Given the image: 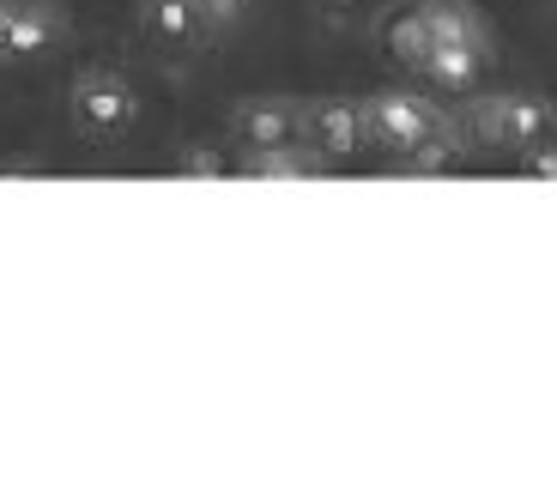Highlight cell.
<instances>
[{
  "label": "cell",
  "instance_id": "cell-1",
  "mask_svg": "<svg viewBox=\"0 0 557 484\" xmlns=\"http://www.w3.org/2000/svg\"><path fill=\"white\" fill-rule=\"evenodd\" d=\"M388 49L443 91H467L491 67V25L473 0H412L388 25Z\"/></svg>",
  "mask_w": 557,
  "mask_h": 484
},
{
  "label": "cell",
  "instance_id": "cell-2",
  "mask_svg": "<svg viewBox=\"0 0 557 484\" xmlns=\"http://www.w3.org/2000/svg\"><path fill=\"white\" fill-rule=\"evenodd\" d=\"M552 134H557V103L540 91H497L473 103V139H485L497 152H528Z\"/></svg>",
  "mask_w": 557,
  "mask_h": 484
},
{
  "label": "cell",
  "instance_id": "cell-3",
  "mask_svg": "<svg viewBox=\"0 0 557 484\" xmlns=\"http://www.w3.org/2000/svg\"><path fill=\"white\" fill-rule=\"evenodd\" d=\"M363 127H370V146H382V152H412V146H424L431 134H443V127H455L443 115V103H431L424 91H376L363 97Z\"/></svg>",
  "mask_w": 557,
  "mask_h": 484
},
{
  "label": "cell",
  "instance_id": "cell-4",
  "mask_svg": "<svg viewBox=\"0 0 557 484\" xmlns=\"http://www.w3.org/2000/svg\"><path fill=\"white\" fill-rule=\"evenodd\" d=\"M67 97H73V122L91 127V134H122L139 115V91L115 67H85Z\"/></svg>",
  "mask_w": 557,
  "mask_h": 484
},
{
  "label": "cell",
  "instance_id": "cell-5",
  "mask_svg": "<svg viewBox=\"0 0 557 484\" xmlns=\"http://www.w3.org/2000/svg\"><path fill=\"white\" fill-rule=\"evenodd\" d=\"M304 146L327 164H346L358 146H370L363 127V97H309L304 103Z\"/></svg>",
  "mask_w": 557,
  "mask_h": 484
},
{
  "label": "cell",
  "instance_id": "cell-6",
  "mask_svg": "<svg viewBox=\"0 0 557 484\" xmlns=\"http://www.w3.org/2000/svg\"><path fill=\"white\" fill-rule=\"evenodd\" d=\"M231 134H237L243 152L304 139V103L297 97H243L237 110H231Z\"/></svg>",
  "mask_w": 557,
  "mask_h": 484
},
{
  "label": "cell",
  "instance_id": "cell-7",
  "mask_svg": "<svg viewBox=\"0 0 557 484\" xmlns=\"http://www.w3.org/2000/svg\"><path fill=\"white\" fill-rule=\"evenodd\" d=\"M7 18H13V61H37L67 42L61 0H7Z\"/></svg>",
  "mask_w": 557,
  "mask_h": 484
},
{
  "label": "cell",
  "instance_id": "cell-8",
  "mask_svg": "<svg viewBox=\"0 0 557 484\" xmlns=\"http://www.w3.org/2000/svg\"><path fill=\"white\" fill-rule=\"evenodd\" d=\"M134 18H139V30H146L158 49H195V42L207 37L200 0H139Z\"/></svg>",
  "mask_w": 557,
  "mask_h": 484
},
{
  "label": "cell",
  "instance_id": "cell-9",
  "mask_svg": "<svg viewBox=\"0 0 557 484\" xmlns=\"http://www.w3.org/2000/svg\"><path fill=\"white\" fill-rule=\"evenodd\" d=\"M243 176L255 182H315L327 170V158L309 152L304 139H285V146H261V152H243Z\"/></svg>",
  "mask_w": 557,
  "mask_h": 484
},
{
  "label": "cell",
  "instance_id": "cell-10",
  "mask_svg": "<svg viewBox=\"0 0 557 484\" xmlns=\"http://www.w3.org/2000/svg\"><path fill=\"white\" fill-rule=\"evenodd\" d=\"M455 164H460V134L455 127L431 134L424 146H412V152H400V176H448Z\"/></svg>",
  "mask_w": 557,
  "mask_h": 484
},
{
  "label": "cell",
  "instance_id": "cell-11",
  "mask_svg": "<svg viewBox=\"0 0 557 484\" xmlns=\"http://www.w3.org/2000/svg\"><path fill=\"white\" fill-rule=\"evenodd\" d=\"M224 152H212V146H188V152L170 164V176H182V182H219L224 176Z\"/></svg>",
  "mask_w": 557,
  "mask_h": 484
},
{
  "label": "cell",
  "instance_id": "cell-12",
  "mask_svg": "<svg viewBox=\"0 0 557 484\" xmlns=\"http://www.w3.org/2000/svg\"><path fill=\"white\" fill-rule=\"evenodd\" d=\"M521 176L557 182V139H540V146H528V152H521Z\"/></svg>",
  "mask_w": 557,
  "mask_h": 484
},
{
  "label": "cell",
  "instance_id": "cell-13",
  "mask_svg": "<svg viewBox=\"0 0 557 484\" xmlns=\"http://www.w3.org/2000/svg\"><path fill=\"white\" fill-rule=\"evenodd\" d=\"M255 0H200V13H207V25H237L243 13H249Z\"/></svg>",
  "mask_w": 557,
  "mask_h": 484
},
{
  "label": "cell",
  "instance_id": "cell-14",
  "mask_svg": "<svg viewBox=\"0 0 557 484\" xmlns=\"http://www.w3.org/2000/svg\"><path fill=\"white\" fill-rule=\"evenodd\" d=\"M0 61H13V18H7V0H0Z\"/></svg>",
  "mask_w": 557,
  "mask_h": 484
}]
</instances>
